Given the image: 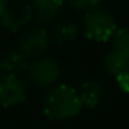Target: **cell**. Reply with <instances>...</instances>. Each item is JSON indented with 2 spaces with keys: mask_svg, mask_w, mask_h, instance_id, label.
Returning <instances> with one entry per match:
<instances>
[{
  "mask_svg": "<svg viewBox=\"0 0 129 129\" xmlns=\"http://www.w3.org/2000/svg\"><path fill=\"white\" fill-rule=\"evenodd\" d=\"M83 106L72 86L65 83L47 87L42 99V111L50 121H65L76 117Z\"/></svg>",
  "mask_w": 129,
  "mask_h": 129,
  "instance_id": "cell-1",
  "label": "cell"
},
{
  "mask_svg": "<svg viewBox=\"0 0 129 129\" xmlns=\"http://www.w3.org/2000/svg\"><path fill=\"white\" fill-rule=\"evenodd\" d=\"M118 26L114 17L103 9H94L87 11L82 21V29L85 36L96 43H106L111 40Z\"/></svg>",
  "mask_w": 129,
  "mask_h": 129,
  "instance_id": "cell-2",
  "label": "cell"
},
{
  "mask_svg": "<svg viewBox=\"0 0 129 129\" xmlns=\"http://www.w3.org/2000/svg\"><path fill=\"white\" fill-rule=\"evenodd\" d=\"M31 6L26 0H0V26L9 32H21L31 25Z\"/></svg>",
  "mask_w": 129,
  "mask_h": 129,
  "instance_id": "cell-3",
  "label": "cell"
},
{
  "mask_svg": "<svg viewBox=\"0 0 129 129\" xmlns=\"http://www.w3.org/2000/svg\"><path fill=\"white\" fill-rule=\"evenodd\" d=\"M50 36L49 31L40 25H28L22 29L18 39V50L26 57V58H39L46 54L50 47Z\"/></svg>",
  "mask_w": 129,
  "mask_h": 129,
  "instance_id": "cell-4",
  "label": "cell"
},
{
  "mask_svg": "<svg viewBox=\"0 0 129 129\" xmlns=\"http://www.w3.org/2000/svg\"><path fill=\"white\" fill-rule=\"evenodd\" d=\"M28 79L36 87H50L61 76V67L54 58L39 57L29 62L26 70Z\"/></svg>",
  "mask_w": 129,
  "mask_h": 129,
  "instance_id": "cell-5",
  "label": "cell"
},
{
  "mask_svg": "<svg viewBox=\"0 0 129 129\" xmlns=\"http://www.w3.org/2000/svg\"><path fill=\"white\" fill-rule=\"evenodd\" d=\"M26 100V86L20 76L10 74L0 75V106L11 108L22 104Z\"/></svg>",
  "mask_w": 129,
  "mask_h": 129,
  "instance_id": "cell-6",
  "label": "cell"
},
{
  "mask_svg": "<svg viewBox=\"0 0 129 129\" xmlns=\"http://www.w3.org/2000/svg\"><path fill=\"white\" fill-rule=\"evenodd\" d=\"M29 6L34 20L38 22V25H40L51 22L58 17L64 6V0H31Z\"/></svg>",
  "mask_w": 129,
  "mask_h": 129,
  "instance_id": "cell-7",
  "label": "cell"
},
{
  "mask_svg": "<svg viewBox=\"0 0 129 129\" xmlns=\"http://www.w3.org/2000/svg\"><path fill=\"white\" fill-rule=\"evenodd\" d=\"M50 42L57 46H67L74 43L79 36V28L75 22L62 20L56 22L49 31Z\"/></svg>",
  "mask_w": 129,
  "mask_h": 129,
  "instance_id": "cell-8",
  "label": "cell"
},
{
  "mask_svg": "<svg viewBox=\"0 0 129 129\" xmlns=\"http://www.w3.org/2000/svg\"><path fill=\"white\" fill-rule=\"evenodd\" d=\"M78 94L82 101V106L87 107V108H94L99 106V103L104 96V85L100 81L90 79V81L82 83Z\"/></svg>",
  "mask_w": 129,
  "mask_h": 129,
  "instance_id": "cell-9",
  "label": "cell"
},
{
  "mask_svg": "<svg viewBox=\"0 0 129 129\" xmlns=\"http://www.w3.org/2000/svg\"><path fill=\"white\" fill-rule=\"evenodd\" d=\"M103 68L110 75H119L123 72H129V54L119 51L117 49L107 51L103 57Z\"/></svg>",
  "mask_w": 129,
  "mask_h": 129,
  "instance_id": "cell-10",
  "label": "cell"
},
{
  "mask_svg": "<svg viewBox=\"0 0 129 129\" xmlns=\"http://www.w3.org/2000/svg\"><path fill=\"white\" fill-rule=\"evenodd\" d=\"M29 65V60L20 50H13L2 57V68L3 74H10L14 76H20L26 72Z\"/></svg>",
  "mask_w": 129,
  "mask_h": 129,
  "instance_id": "cell-11",
  "label": "cell"
},
{
  "mask_svg": "<svg viewBox=\"0 0 129 129\" xmlns=\"http://www.w3.org/2000/svg\"><path fill=\"white\" fill-rule=\"evenodd\" d=\"M112 42H114V49L129 54V28L126 26L117 28L112 36Z\"/></svg>",
  "mask_w": 129,
  "mask_h": 129,
  "instance_id": "cell-12",
  "label": "cell"
},
{
  "mask_svg": "<svg viewBox=\"0 0 129 129\" xmlns=\"http://www.w3.org/2000/svg\"><path fill=\"white\" fill-rule=\"evenodd\" d=\"M71 4V7L78 11H90V10H94V9H99L100 6L101 0H68Z\"/></svg>",
  "mask_w": 129,
  "mask_h": 129,
  "instance_id": "cell-13",
  "label": "cell"
},
{
  "mask_svg": "<svg viewBox=\"0 0 129 129\" xmlns=\"http://www.w3.org/2000/svg\"><path fill=\"white\" fill-rule=\"evenodd\" d=\"M115 81H117V85L121 92L129 93V72H123V74L117 75L115 76Z\"/></svg>",
  "mask_w": 129,
  "mask_h": 129,
  "instance_id": "cell-14",
  "label": "cell"
},
{
  "mask_svg": "<svg viewBox=\"0 0 129 129\" xmlns=\"http://www.w3.org/2000/svg\"><path fill=\"white\" fill-rule=\"evenodd\" d=\"M3 74V68H2V57H0V75Z\"/></svg>",
  "mask_w": 129,
  "mask_h": 129,
  "instance_id": "cell-15",
  "label": "cell"
}]
</instances>
